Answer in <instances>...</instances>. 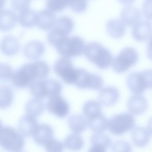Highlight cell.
Here are the masks:
<instances>
[{
    "label": "cell",
    "instance_id": "11",
    "mask_svg": "<svg viewBox=\"0 0 152 152\" xmlns=\"http://www.w3.org/2000/svg\"><path fill=\"white\" fill-rule=\"evenodd\" d=\"M127 106L130 113L134 115H139L146 110L148 103L146 99L141 94H134L129 98Z\"/></svg>",
    "mask_w": 152,
    "mask_h": 152
},
{
    "label": "cell",
    "instance_id": "30",
    "mask_svg": "<svg viewBox=\"0 0 152 152\" xmlns=\"http://www.w3.org/2000/svg\"><path fill=\"white\" fill-rule=\"evenodd\" d=\"M13 94L11 88L7 86H0V108L8 107L13 101Z\"/></svg>",
    "mask_w": 152,
    "mask_h": 152
},
{
    "label": "cell",
    "instance_id": "24",
    "mask_svg": "<svg viewBox=\"0 0 152 152\" xmlns=\"http://www.w3.org/2000/svg\"><path fill=\"white\" fill-rule=\"evenodd\" d=\"M11 78L14 85L19 88L30 86L33 82L29 75L21 67L13 73Z\"/></svg>",
    "mask_w": 152,
    "mask_h": 152
},
{
    "label": "cell",
    "instance_id": "16",
    "mask_svg": "<svg viewBox=\"0 0 152 152\" xmlns=\"http://www.w3.org/2000/svg\"><path fill=\"white\" fill-rule=\"evenodd\" d=\"M57 20L53 12L48 9H43L37 12V25L43 30L51 29L54 25Z\"/></svg>",
    "mask_w": 152,
    "mask_h": 152
},
{
    "label": "cell",
    "instance_id": "40",
    "mask_svg": "<svg viewBox=\"0 0 152 152\" xmlns=\"http://www.w3.org/2000/svg\"><path fill=\"white\" fill-rule=\"evenodd\" d=\"M88 152H106V148L98 145H92Z\"/></svg>",
    "mask_w": 152,
    "mask_h": 152
},
{
    "label": "cell",
    "instance_id": "19",
    "mask_svg": "<svg viewBox=\"0 0 152 152\" xmlns=\"http://www.w3.org/2000/svg\"><path fill=\"white\" fill-rule=\"evenodd\" d=\"M18 17L16 13L9 9H4L0 11V30L7 31L15 25Z\"/></svg>",
    "mask_w": 152,
    "mask_h": 152
},
{
    "label": "cell",
    "instance_id": "18",
    "mask_svg": "<svg viewBox=\"0 0 152 152\" xmlns=\"http://www.w3.org/2000/svg\"><path fill=\"white\" fill-rule=\"evenodd\" d=\"M39 124L36 118L26 115L19 121V129L23 136L29 137L32 136Z\"/></svg>",
    "mask_w": 152,
    "mask_h": 152
},
{
    "label": "cell",
    "instance_id": "39",
    "mask_svg": "<svg viewBox=\"0 0 152 152\" xmlns=\"http://www.w3.org/2000/svg\"><path fill=\"white\" fill-rule=\"evenodd\" d=\"M151 0L145 1L142 7V12L145 17L151 19Z\"/></svg>",
    "mask_w": 152,
    "mask_h": 152
},
{
    "label": "cell",
    "instance_id": "5",
    "mask_svg": "<svg viewBox=\"0 0 152 152\" xmlns=\"http://www.w3.org/2000/svg\"><path fill=\"white\" fill-rule=\"evenodd\" d=\"M138 58L137 52L134 48L125 47L113 58L111 63L112 69L118 73L124 72L135 64Z\"/></svg>",
    "mask_w": 152,
    "mask_h": 152
},
{
    "label": "cell",
    "instance_id": "9",
    "mask_svg": "<svg viewBox=\"0 0 152 152\" xmlns=\"http://www.w3.org/2000/svg\"><path fill=\"white\" fill-rule=\"evenodd\" d=\"M47 107L50 113L59 118L66 117L69 110L68 103L60 95L50 97L47 102Z\"/></svg>",
    "mask_w": 152,
    "mask_h": 152
},
{
    "label": "cell",
    "instance_id": "14",
    "mask_svg": "<svg viewBox=\"0 0 152 152\" xmlns=\"http://www.w3.org/2000/svg\"><path fill=\"white\" fill-rule=\"evenodd\" d=\"M32 136L37 144L40 145H45L49 141L53 138V130L47 124H39Z\"/></svg>",
    "mask_w": 152,
    "mask_h": 152
},
{
    "label": "cell",
    "instance_id": "20",
    "mask_svg": "<svg viewBox=\"0 0 152 152\" xmlns=\"http://www.w3.org/2000/svg\"><path fill=\"white\" fill-rule=\"evenodd\" d=\"M45 47L43 43L39 41L33 40L27 43L23 47L25 56L30 59H36L43 53Z\"/></svg>",
    "mask_w": 152,
    "mask_h": 152
},
{
    "label": "cell",
    "instance_id": "21",
    "mask_svg": "<svg viewBox=\"0 0 152 152\" xmlns=\"http://www.w3.org/2000/svg\"><path fill=\"white\" fill-rule=\"evenodd\" d=\"M106 28L107 33L113 38H118L123 36L126 31L125 25L121 20L111 19L107 21Z\"/></svg>",
    "mask_w": 152,
    "mask_h": 152
},
{
    "label": "cell",
    "instance_id": "13",
    "mask_svg": "<svg viewBox=\"0 0 152 152\" xmlns=\"http://www.w3.org/2000/svg\"><path fill=\"white\" fill-rule=\"evenodd\" d=\"M120 16L125 25L131 26L140 20L141 14L138 8L131 4H127L122 8Z\"/></svg>",
    "mask_w": 152,
    "mask_h": 152
},
{
    "label": "cell",
    "instance_id": "31",
    "mask_svg": "<svg viewBox=\"0 0 152 152\" xmlns=\"http://www.w3.org/2000/svg\"><path fill=\"white\" fill-rule=\"evenodd\" d=\"M48 97L59 95L62 90V86L58 80L53 79L45 80Z\"/></svg>",
    "mask_w": 152,
    "mask_h": 152
},
{
    "label": "cell",
    "instance_id": "35",
    "mask_svg": "<svg viewBox=\"0 0 152 152\" xmlns=\"http://www.w3.org/2000/svg\"><path fill=\"white\" fill-rule=\"evenodd\" d=\"M132 151L131 144L124 140L116 141L112 147V152H132Z\"/></svg>",
    "mask_w": 152,
    "mask_h": 152
},
{
    "label": "cell",
    "instance_id": "6",
    "mask_svg": "<svg viewBox=\"0 0 152 152\" xmlns=\"http://www.w3.org/2000/svg\"><path fill=\"white\" fill-rule=\"evenodd\" d=\"M126 83L131 91L141 94L152 87V71L147 69L130 73L127 77Z\"/></svg>",
    "mask_w": 152,
    "mask_h": 152
},
{
    "label": "cell",
    "instance_id": "17",
    "mask_svg": "<svg viewBox=\"0 0 152 152\" xmlns=\"http://www.w3.org/2000/svg\"><path fill=\"white\" fill-rule=\"evenodd\" d=\"M20 48L18 39L12 35L4 37L0 42V49L4 54L11 56L16 54Z\"/></svg>",
    "mask_w": 152,
    "mask_h": 152
},
{
    "label": "cell",
    "instance_id": "33",
    "mask_svg": "<svg viewBox=\"0 0 152 152\" xmlns=\"http://www.w3.org/2000/svg\"><path fill=\"white\" fill-rule=\"evenodd\" d=\"M46 6L48 10L53 12H60L68 6V0H48Z\"/></svg>",
    "mask_w": 152,
    "mask_h": 152
},
{
    "label": "cell",
    "instance_id": "38",
    "mask_svg": "<svg viewBox=\"0 0 152 152\" xmlns=\"http://www.w3.org/2000/svg\"><path fill=\"white\" fill-rule=\"evenodd\" d=\"M30 4L29 0H12L11 1V5L15 10L20 11L28 8Z\"/></svg>",
    "mask_w": 152,
    "mask_h": 152
},
{
    "label": "cell",
    "instance_id": "7",
    "mask_svg": "<svg viewBox=\"0 0 152 152\" xmlns=\"http://www.w3.org/2000/svg\"><path fill=\"white\" fill-rule=\"evenodd\" d=\"M135 123L134 117L132 114L120 113L114 115L108 121V128L112 134L120 135L132 129Z\"/></svg>",
    "mask_w": 152,
    "mask_h": 152
},
{
    "label": "cell",
    "instance_id": "28",
    "mask_svg": "<svg viewBox=\"0 0 152 152\" xmlns=\"http://www.w3.org/2000/svg\"><path fill=\"white\" fill-rule=\"evenodd\" d=\"M64 145L69 151H78L83 148L84 141L80 135L77 134L72 133L65 138L64 141Z\"/></svg>",
    "mask_w": 152,
    "mask_h": 152
},
{
    "label": "cell",
    "instance_id": "12",
    "mask_svg": "<svg viewBox=\"0 0 152 152\" xmlns=\"http://www.w3.org/2000/svg\"><path fill=\"white\" fill-rule=\"evenodd\" d=\"M119 97L118 90L115 87L107 86L102 88L99 91L98 99L99 102L106 106L114 105Z\"/></svg>",
    "mask_w": 152,
    "mask_h": 152
},
{
    "label": "cell",
    "instance_id": "8",
    "mask_svg": "<svg viewBox=\"0 0 152 152\" xmlns=\"http://www.w3.org/2000/svg\"><path fill=\"white\" fill-rule=\"evenodd\" d=\"M103 84V80L99 75L90 73L83 68H77V77L73 84L78 88L97 90Z\"/></svg>",
    "mask_w": 152,
    "mask_h": 152
},
{
    "label": "cell",
    "instance_id": "15",
    "mask_svg": "<svg viewBox=\"0 0 152 152\" xmlns=\"http://www.w3.org/2000/svg\"><path fill=\"white\" fill-rule=\"evenodd\" d=\"M72 61L69 58L62 57L58 59L53 66L56 74L63 79L70 75L75 69Z\"/></svg>",
    "mask_w": 152,
    "mask_h": 152
},
{
    "label": "cell",
    "instance_id": "4",
    "mask_svg": "<svg viewBox=\"0 0 152 152\" xmlns=\"http://www.w3.org/2000/svg\"><path fill=\"white\" fill-rule=\"evenodd\" d=\"M85 45L81 37L75 36L64 38L56 47L59 54L63 57L68 58L82 55L84 53Z\"/></svg>",
    "mask_w": 152,
    "mask_h": 152
},
{
    "label": "cell",
    "instance_id": "41",
    "mask_svg": "<svg viewBox=\"0 0 152 152\" xmlns=\"http://www.w3.org/2000/svg\"><path fill=\"white\" fill-rule=\"evenodd\" d=\"M5 4V1L0 0V11L1 10Z\"/></svg>",
    "mask_w": 152,
    "mask_h": 152
},
{
    "label": "cell",
    "instance_id": "23",
    "mask_svg": "<svg viewBox=\"0 0 152 152\" xmlns=\"http://www.w3.org/2000/svg\"><path fill=\"white\" fill-rule=\"evenodd\" d=\"M68 122L70 129L74 133H81L88 126L86 118L84 116L79 114L71 116L68 118Z\"/></svg>",
    "mask_w": 152,
    "mask_h": 152
},
{
    "label": "cell",
    "instance_id": "42",
    "mask_svg": "<svg viewBox=\"0 0 152 152\" xmlns=\"http://www.w3.org/2000/svg\"><path fill=\"white\" fill-rule=\"evenodd\" d=\"M2 127V124L1 121H0V129Z\"/></svg>",
    "mask_w": 152,
    "mask_h": 152
},
{
    "label": "cell",
    "instance_id": "10",
    "mask_svg": "<svg viewBox=\"0 0 152 152\" xmlns=\"http://www.w3.org/2000/svg\"><path fill=\"white\" fill-rule=\"evenodd\" d=\"M151 33V22L148 20H139L132 26V36L138 41H143L147 40Z\"/></svg>",
    "mask_w": 152,
    "mask_h": 152
},
{
    "label": "cell",
    "instance_id": "1",
    "mask_svg": "<svg viewBox=\"0 0 152 152\" xmlns=\"http://www.w3.org/2000/svg\"><path fill=\"white\" fill-rule=\"evenodd\" d=\"M84 53L88 60L101 69L108 68L113 58L110 50L96 42H91L88 43L85 46Z\"/></svg>",
    "mask_w": 152,
    "mask_h": 152
},
{
    "label": "cell",
    "instance_id": "3",
    "mask_svg": "<svg viewBox=\"0 0 152 152\" xmlns=\"http://www.w3.org/2000/svg\"><path fill=\"white\" fill-rule=\"evenodd\" d=\"M74 27V23L71 18L66 16L59 17L48 34V42L55 47L61 41L67 37Z\"/></svg>",
    "mask_w": 152,
    "mask_h": 152
},
{
    "label": "cell",
    "instance_id": "22",
    "mask_svg": "<svg viewBox=\"0 0 152 152\" xmlns=\"http://www.w3.org/2000/svg\"><path fill=\"white\" fill-rule=\"evenodd\" d=\"M150 132L147 129L137 126L133 129L132 133V139L134 144L138 147H143L148 143Z\"/></svg>",
    "mask_w": 152,
    "mask_h": 152
},
{
    "label": "cell",
    "instance_id": "29",
    "mask_svg": "<svg viewBox=\"0 0 152 152\" xmlns=\"http://www.w3.org/2000/svg\"><path fill=\"white\" fill-rule=\"evenodd\" d=\"M83 112L84 116L88 119L102 113V108L99 102L91 100L85 103L83 108Z\"/></svg>",
    "mask_w": 152,
    "mask_h": 152
},
{
    "label": "cell",
    "instance_id": "26",
    "mask_svg": "<svg viewBox=\"0 0 152 152\" xmlns=\"http://www.w3.org/2000/svg\"><path fill=\"white\" fill-rule=\"evenodd\" d=\"M18 21L22 26L29 28L37 24V12L28 8L20 12L18 17Z\"/></svg>",
    "mask_w": 152,
    "mask_h": 152
},
{
    "label": "cell",
    "instance_id": "25",
    "mask_svg": "<svg viewBox=\"0 0 152 152\" xmlns=\"http://www.w3.org/2000/svg\"><path fill=\"white\" fill-rule=\"evenodd\" d=\"M87 120L88 126L96 133H102L108 128V120L102 113Z\"/></svg>",
    "mask_w": 152,
    "mask_h": 152
},
{
    "label": "cell",
    "instance_id": "32",
    "mask_svg": "<svg viewBox=\"0 0 152 152\" xmlns=\"http://www.w3.org/2000/svg\"><path fill=\"white\" fill-rule=\"evenodd\" d=\"M92 145H98L105 148L110 147L111 144V140L110 137L102 133H96L93 134L91 138Z\"/></svg>",
    "mask_w": 152,
    "mask_h": 152
},
{
    "label": "cell",
    "instance_id": "34",
    "mask_svg": "<svg viewBox=\"0 0 152 152\" xmlns=\"http://www.w3.org/2000/svg\"><path fill=\"white\" fill-rule=\"evenodd\" d=\"M64 145L60 140L53 138L49 141L45 145L46 152H62Z\"/></svg>",
    "mask_w": 152,
    "mask_h": 152
},
{
    "label": "cell",
    "instance_id": "2",
    "mask_svg": "<svg viewBox=\"0 0 152 152\" xmlns=\"http://www.w3.org/2000/svg\"><path fill=\"white\" fill-rule=\"evenodd\" d=\"M25 144L23 136L14 128L9 126L0 129V146L10 152H18Z\"/></svg>",
    "mask_w": 152,
    "mask_h": 152
},
{
    "label": "cell",
    "instance_id": "37",
    "mask_svg": "<svg viewBox=\"0 0 152 152\" xmlns=\"http://www.w3.org/2000/svg\"><path fill=\"white\" fill-rule=\"evenodd\" d=\"M13 73L12 69L10 65L0 63V80H7L11 77Z\"/></svg>",
    "mask_w": 152,
    "mask_h": 152
},
{
    "label": "cell",
    "instance_id": "27",
    "mask_svg": "<svg viewBox=\"0 0 152 152\" xmlns=\"http://www.w3.org/2000/svg\"><path fill=\"white\" fill-rule=\"evenodd\" d=\"M45 108L44 102L40 99L34 98L26 103L25 112L26 115L36 118L43 113Z\"/></svg>",
    "mask_w": 152,
    "mask_h": 152
},
{
    "label": "cell",
    "instance_id": "36",
    "mask_svg": "<svg viewBox=\"0 0 152 152\" xmlns=\"http://www.w3.org/2000/svg\"><path fill=\"white\" fill-rule=\"evenodd\" d=\"M68 6L77 12H82L86 9L87 3L85 0H68Z\"/></svg>",
    "mask_w": 152,
    "mask_h": 152
}]
</instances>
